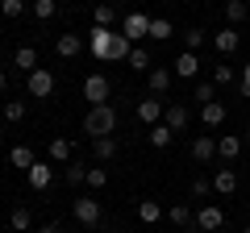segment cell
<instances>
[{
	"instance_id": "cell-24",
	"label": "cell",
	"mask_w": 250,
	"mask_h": 233,
	"mask_svg": "<svg viewBox=\"0 0 250 233\" xmlns=\"http://www.w3.org/2000/svg\"><path fill=\"white\" fill-rule=\"evenodd\" d=\"M29 225H34L29 208H25V204H17V208L9 213V229H13V233H29Z\"/></svg>"
},
{
	"instance_id": "cell-38",
	"label": "cell",
	"mask_w": 250,
	"mask_h": 233,
	"mask_svg": "<svg viewBox=\"0 0 250 233\" xmlns=\"http://www.w3.org/2000/svg\"><path fill=\"white\" fill-rule=\"evenodd\" d=\"M88 188H96V192L108 188V171L104 167H88Z\"/></svg>"
},
{
	"instance_id": "cell-26",
	"label": "cell",
	"mask_w": 250,
	"mask_h": 233,
	"mask_svg": "<svg viewBox=\"0 0 250 233\" xmlns=\"http://www.w3.org/2000/svg\"><path fill=\"white\" fill-rule=\"evenodd\" d=\"M71 154H75L71 137H54V142H50V158L54 162H71Z\"/></svg>"
},
{
	"instance_id": "cell-12",
	"label": "cell",
	"mask_w": 250,
	"mask_h": 233,
	"mask_svg": "<svg viewBox=\"0 0 250 233\" xmlns=\"http://www.w3.org/2000/svg\"><path fill=\"white\" fill-rule=\"evenodd\" d=\"M146 79H150V92H154V96H167L175 71H171V67H150V75H146Z\"/></svg>"
},
{
	"instance_id": "cell-2",
	"label": "cell",
	"mask_w": 250,
	"mask_h": 233,
	"mask_svg": "<svg viewBox=\"0 0 250 233\" xmlns=\"http://www.w3.org/2000/svg\"><path fill=\"white\" fill-rule=\"evenodd\" d=\"M71 213H75V221H80V225L96 229V225H100V216H104V208H100V200H92V196H75Z\"/></svg>"
},
{
	"instance_id": "cell-32",
	"label": "cell",
	"mask_w": 250,
	"mask_h": 233,
	"mask_svg": "<svg viewBox=\"0 0 250 233\" xmlns=\"http://www.w3.org/2000/svg\"><path fill=\"white\" fill-rule=\"evenodd\" d=\"M171 34H175V25H171L167 17H150V38H154V42H167Z\"/></svg>"
},
{
	"instance_id": "cell-43",
	"label": "cell",
	"mask_w": 250,
	"mask_h": 233,
	"mask_svg": "<svg viewBox=\"0 0 250 233\" xmlns=\"http://www.w3.org/2000/svg\"><path fill=\"white\" fill-rule=\"evenodd\" d=\"M9 88V71H4V67H0V92Z\"/></svg>"
},
{
	"instance_id": "cell-20",
	"label": "cell",
	"mask_w": 250,
	"mask_h": 233,
	"mask_svg": "<svg viewBox=\"0 0 250 233\" xmlns=\"http://www.w3.org/2000/svg\"><path fill=\"white\" fill-rule=\"evenodd\" d=\"M217 154H221L225 162H233L242 154V137L238 134H225V137H217Z\"/></svg>"
},
{
	"instance_id": "cell-6",
	"label": "cell",
	"mask_w": 250,
	"mask_h": 233,
	"mask_svg": "<svg viewBox=\"0 0 250 233\" xmlns=\"http://www.w3.org/2000/svg\"><path fill=\"white\" fill-rule=\"evenodd\" d=\"M108 42H113V29H104V25H92L88 29V50L96 54L100 63H108Z\"/></svg>"
},
{
	"instance_id": "cell-13",
	"label": "cell",
	"mask_w": 250,
	"mask_h": 233,
	"mask_svg": "<svg viewBox=\"0 0 250 233\" xmlns=\"http://www.w3.org/2000/svg\"><path fill=\"white\" fill-rule=\"evenodd\" d=\"M129 50H134V42H129L121 29H113V42H108V63H125V58H129Z\"/></svg>"
},
{
	"instance_id": "cell-44",
	"label": "cell",
	"mask_w": 250,
	"mask_h": 233,
	"mask_svg": "<svg viewBox=\"0 0 250 233\" xmlns=\"http://www.w3.org/2000/svg\"><path fill=\"white\" fill-rule=\"evenodd\" d=\"M242 233H250V225H246V229H242Z\"/></svg>"
},
{
	"instance_id": "cell-22",
	"label": "cell",
	"mask_w": 250,
	"mask_h": 233,
	"mask_svg": "<svg viewBox=\"0 0 250 233\" xmlns=\"http://www.w3.org/2000/svg\"><path fill=\"white\" fill-rule=\"evenodd\" d=\"M13 67H17V71H38V50H34V46H21V50L17 54H13Z\"/></svg>"
},
{
	"instance_id": "cell-36",
	"label": "cell",
	"mask_w": 250,
	"mask_h": 233,
	"mask_svg": "<svg viewBox=\"0 0 250 233\" xmlns=\"http://www.w3.org/2000/svg\"><path fill=\"white\" fill-rule=\"evenodd\" d=\"M29 9V0H0V13H4V17H21V13H25Z\"/></svg>"
},
{
	"instance_id": "cell-42",
	"label": "cell",
	"mask_w": 250,
	"mask_h": 233,
	"mask_svg": "<svg viewBox=\"0 0 250 233\" xmlns=\"http://www.w3.org/2000/svg\"><path fill=\"white\" fill-rule=\"evenodd\" d=\"M38 233H62V225H54V221H50V225H42Z\"/></svg>"
},
{
	"instance_id": "cell-4",
	"label": "cell",
	"mask_w": 250,
	"mask_h": 233,
	"mask_svg": "<svg viewBox=\"0 0 250 233\" xmlns=\"http://www.w3.org/2000/svg\"><path fill=\"white\" fill-rule=\"evenodd\" d=\"M121 34L138 46L142 38H150V17H146V13H125L121 17Z\"/></svg>"
},
{
	"instance_id": "cell-33",
	"label": "cell",
	"mask_w": 250,
	"mask_h": 233,
	"mask_svg": "<svg viewBox=\"0 0 250 233\" xmlns=\"http://www.w3.org/2000/svg\"><path fill=\"white\" fill-rule=\"evenodd\" d=\"M62 179L71 183V188H80V183H88V167H80V162H67V171H62Z\"/></svg>"
},
{
	"instance_id": "cell-27",
	"label": "cell",
	"mask_w": 250,
	"mask_h": 233,
	"mask_svg": "<svg viewBox=\"0 0 250 233\" xmlns=\"http://www.w3.org/2000/svg\"><path fill=\"white\" fill-rule=\"evenodd\" d=\"M92 21H96V25H104V29H113V21H117V9L108 4V0H100L96 9H92Z\"/></svg>"
},
{
	"instance_id": "cell-23",
	"label": "cell",
	"mask_w": 250,
	"mask_h": 233,
	"mask_svg": "<svg viewBox=\"0 0 250 233\" xmlns=\"http://www.w3.org/2000/svg\"><path fill=\"white\" fill-rule=\"evenodd\" d=\"M34 150H29V146H13V150H9V167H17V171H29V167H34Z\"/></svg>"
},
{
	"instance_id": "cell-19",
	"label": "cell",
	"mask_w": 250,
	"mask_h": 233,
	"mask_svg": "<svg viewBox=\"0 0 250 233\" xmlns=\"http://www.w3.org/2000/svg\"><path fill=\"white\" fill-rule=\"evenodd\" d=\"M188 121H192V113H188L184 104H167V113H163V125H171L179 134V129H188Z\"/></svg>"
},
{
	"instance_id": "cell-21",
	"label": "cell",
	"mask_w": 250,
	"mask_h": 233,
	"mask_svg": "<svg viewBox=\"0 0 250 233\" xmlns=\"http://www.w3.org/2000/svg\"><path fill=\"white\" fill-rule=\"evenodd\" d=\"M213 154H217V137L200 134L196 142H192V158H196V162H208V158H213Z\"/></svg>"
},
{
	"instance_id": "cell-45",
	"label": "cell",
	"mask_w": 250,
	"mask_h": 233,
	"mask_svg": "<svg viewBox=\"0 0 250 233\" xmlns=\"http://www.w3.org/2000/svg\"><path fill=\"white\" fill-rule=\"evenodd\" d=\"M246 142H250V129H246Z\"/></svg>"
},
{
	"instance_id": "cell-39",
	"label": "cell",
	"mask_w": 250,
	"mask_h": 233,
	"mask_svg": "<svg viewBox=\"0 0 250 233\" xmlns=\"http://www.w3.org/2000/svg\"><path fill=\"white\" fill-rule=\"evenodd\" d=\"M208 192H213V179H208V175H196V179H192V196H196V200H205Z\"/></svg>"
},
{
	"instance_id": "cell-9",
	"label": "cell",
	"mask_w": 250,
	"mask_h": 233,
	"mask_svg": "<svg viewBox=\"0 0 250 233\" xmlns=\"http://www.w3.org/2000/svg\"><path fill=\"white\" fill-rule=\"evenodd\" d=\"M163 113H167V104H163V100H138V121H142L146 129H150V125H159V121H163Z\"/></svg>"
},
{
	"instance_id": "cell-1",
	"label": "cell",
	"mask_w": 250,
	"mask_h": 233,
	"mask_svg": "<svg viewBox=\"0 0 250 233\" xmlns=\"http://www.w3.org/2000/svg\"><path fill=\"white\" fill-rule=\"evenodd\" d=\"M83 134L92 137H113L117 134V108L113 104H92L83 116Z\"/></svg>"
},
{
	"instance_id": "cell-10",
	"label": "cell",
	"mask_w": 250,
	"mask_h": 233,
	"mask_svg": "<svg viewBox=\"0 0 250 233\" xmlns=\"http://www.w3.org/2000/svg\"><path fill=\"white\" fill-rule=\"evenodd\" d=\"M25 179H29V188L34 192H46L54 183V167H46V162H34V167L25 171Z\"/></svg>"
},
{
	"instance_id": "cell-30",
	"label": "cell",
	"mask_w": 250,
	"mask_h": 233,
	"mask_svg": "<svg viewBox=\"0 0 250 233\" xmlns=\"http://www.w3.org/2000/svg\"><path fill=\"white\" fill-rule=\"evenodd\" d=\"M125 63L134 67V71H146V75H150V67H154V58H150V54L142 50V46H134V50H129V58H125Z\"/></svg>"
},
{
	"instance_id": "cell-35",
	"label": "cell",
	"mask_w": 250,
	"mask_h": 233,
	"mask_svg": "<svg viewBox=\"0 0 250 233\" xmlns=\"http://www.w3.org/2000/svg\"><path fill=\"white\" fill-rule=\"evenodd\" d=\"M205 29H196V25H192V29H184V46H188V50H192V54H196L200 50V46H205Z\"/></svg>"
},
{
	"instance_id": "cell-3",
	"label": "cell",
	"mask_w": 250,
	"mask_h": 233,
	"mask_svg": "<svg viewBox=\"0 0 250 233\" xmlns=\"http://www.w3.org/2000/svg\"><path fill=\"white\" fill-rule=\"evenodd\" d=\"M25 92H29L34 100H50V96H54V75L46 71V67L29 71V75H25Z\"/></svg>"
},
{
	"instance_id": "cell-29",
	"label": "cell",
	"mask_w": 250,
	"mask_h": 233,
	"mask_svg": "<svg viewBox=\"0 0 250 233\" xmlns=\"http://www.w3.org/2000/svg\"><path fill=\"white\" fill-rule=\"evenodd\" d=\"M29 13H34L38 21H50L54 13H59V0H29Z\"/></svg>"
},
{
	"instance_id": "cell-15",
	"label": "cell",
	"mask_w": 250,
	"mask_h": 233,
	"mask_svg": "<svg viewBox=\"0 0 250 233\" xmlns=\"http://www.w3.org/2000/svg\"><path fill=\"white\" fill-rule=\"evenodd\" d=\"M163 216H167V208H163L159 200H138V221L142 225H159Z\"/></svg>"
},
{
	"instance_id": "cell-8",
	"label": "cell",
	"mask_w": 250,
	"mask_h": 233,
	"mask_svg": "<svg viewBox=\"0 0 250 233\" xmlns=\"http://www.w3.org/2000/svg\"><path fill=\"white\" fill-rule=\"evenodd\" d=\"M213 46H217V54H233V50L242 46V29H233V25L217 29V34H213Z\"/></svg>"
},
{
	"instance_id": "cell-7",
	"label": "cell",
	"mask_w": 250,
	"mask_h": 233,
	"mask_svg": "<svg viewBox=\"0 0 250 233\" xmlns=\"http://www.w3.org/2000/svg\"><path fill=\"white\" fill-rule=\"evenodd\" d=\"M192 225H196V229H205V233H217V229L225 225V213H221L217 204H205V208L196 213V221H192Z\"/></svg>"
},
{
	"instance_id": "cell-25",
	"label": "cell",
	"mask_w": 250,
	"mask_h": 233,
	"mask_svg": "<svg viewBox=\"0 0 250 233\" xmlns=\"http://www.w3.org/2000/svg\"><path fill=\"white\" fill-rule=\"evenodd\" d=\"M146 134H150V146L167 150V146H171V137H175V129H171V125H163V121H159V125H150Z\"/></svg>"
},
{
	"instance_id": "cell-16",
	"label": "cell",
	"mask_w": 250,
	"mask_h": 233,
	"mask_svg": "<svg viewBox=\"0 0 250 233\" xmlns=\"http://www.w3.org/2000/svg\"><path fill=\"white\" fill-rule=\"evenodd\" d=\"M175 75H179V79H196V75H200V58L192 50H184L175 58Z\"/></svg>"
},
{
	"instance_id": "cell-41",
	"label": "cell",
	"mask_w": 250,
	"mask_h": 233,
	"mask_svg": "<svg viewBox=\"0 0 250 233\" xmlns=\"http://www.w3.org/2000/svg\"><path fill=\"white\" fill-rule=\"evenodd\" d=\"M238 88H242V96L250 100V63H242V79H238Z\"/></svg>"
},
{
	"instance_id": "cell-14",
	"label": "cell",
	"mask_w": 250,
	"mask_h": 233,
	"mask_svg": "<svg viewBox=\"0 0 250 233\" xmlns=\"http://www.w3.org/2000/svg\"><path fill=\"white\" fill-rule=\"evenodd\" d=\"M54 50H59L62 58H80V54H83V38H80V34H59Z\"/></svg>"
},
{
	"instance_id": "cell-18",
	"label": "cell",
	"mask_w": 250,
	"mask_h": 233,
	"mask_svg": "<svg viewBox=\"0 0 250 233\" xmlns=\"http://www.w3.org/2000/svg\"><path fill=\"white\" fill-rule=\"evenodd\" d=\"M213 192H217V196H229V192H238V171L221 167V171L213 175Z\"/></svg>"
},
{
	"instance_id": "cell-17",
	"label": "cell",
	"mask_w": 250,
	"mask_h": 233,
	"mask_svg": "<svg viewBox=\"0 0 250 233\" xmlns=\"http://www.w3.org/2000/svg\"><path fill=\"white\" fill-rule=\"evenodd\" d=\"M225 21H229L233 29L246 25V21H250V4H246V0H225Z\"/></svg>"
},
{
	"instance_id": "cell-11",
	"label": "cell",
	"mask_w": 250,
	"mask_h": 233,
	"mask_svg": "<svg viewBox=\"0 0 250 233\" xmlns=\"http://www.w3.org/2000/svg\"><path fill=\"white\" fill-rule=\"evenodd\" d=\"M200 121H205V129H221L225 125V104H221V100L200 104Z\"/></svg>"
},
{
	"instance_id": "cell-5",
	"label": "cell",
	"mask_w": 250,
	"mask_h": 233,
	"mask_svg": "<svg viewBox=\"0 0 250 233\" xmlns=\"http://www.w3.org/2000/svg\"><path fill=\"white\" fill-rule=\"evenodd\" d=\"M108 75H100V71H92L88 79H83V100L88 104H108Z\"/></svg>"
},
{
	"instance_id": "cell-37",
	"label": "cell",
	"mask_w": 250,
	"mask_h": 233,
	"mask_svg": "<svg viewBox=\"0 0 250 233\" xmlns=\"http://www.w3.org/2000/svg\"><path fill=\"white\" fill-rule=\"evenodd\" d=\"M192 100H200V104L217 100V83H196V88H192Z\"/></svg>"
},
{
	"instance_id": "cell-28",
	"label": "cell",
	"mask_w": 250,
	"mask_h": 233,
	"mask_svg": "<svg viewBox=\"0 0 250 233\" xmlns=\"http://www.w3.org/2000/svg\"><path fill=\"white\" fill-rule=\"evenodd\" d=\"M92 154H96L100 162H108L117 154V137H92Z\"/></svg>"
},
{
	"instance_id": "cell-34",
	"label": "cell",
	"mask_w": 250,
	"mask_h": 233,
	"mask_svg": "<svg viewBox=\"0 0 250 233\" xmlns=\"http://www.w3.org/2000/svg\"><path fill=\"white\" fill-rule=\"evenodd\" d=\"M4 121H25V100H4Z\"/></svg>"
},
{
	"instance_id": "cell-31",
	"label": "cell",
	"mask_w": 250,
	"mask_h": 233,
	"mask_svg": "<svg viewBox=\"0 0 250 233\" xmlns=\"http://www.w3.org/2000/svg\"><path fill=\"white\" fill-rule=\"evenodd\" d=\"M167 221L171 225H192V221H196V213H192L188 204H171L167 208Z\"/></svg>"
},
{
	"instance_id": "cell-40",
	"label": "cell",
	"mask_w": 250,
	"mask_h": 233,
	"mask_svg": "<svg viewBox=\"0 0 250 233\" xmlns=\"http://www.w3.org/2000/svg\"><path fill=\"white\" fill-rule=\"evenodd\" d=\"M233 79H238V75H233V67H213V83H221V88H225V83H233Z\"/></svg>"
}]
</instances>
